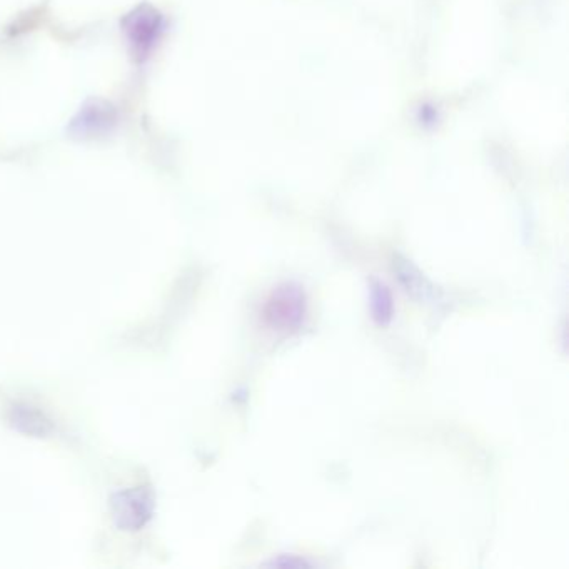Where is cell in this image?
I'll use <instances>...</instances> for the list:
<instances>
[{
    "label": "cell",
    "mask_w": 569,
    "mask_h": 569,
    "mask_svg": "<svg viewBox=\"0 0 569 569\" xmlns=\"http://www.w3.org/2000/svg\"><path fill=\"white\" fill-rule=\"evenodd\" d=\"M308 316V298L294 282L279 284L262 306L261 318L267 328L277 333L298 331Z\"/></svg>",
    "instance_id": "1"
},
{
    "label": "cell",
    "mask_w": 569,
    "mask_h": 569,
    "mask_svg": "<svg viewBox=\"0 0 569 569\" xmlns=\"http://www.w3.org/2000/svg\"><path fill=\"white\" fill-rule=\"evenodd\" d=\"M122 26L137 56L146 57L161 36L162 17L154 7L141 6L124 19Z\"/></svg>",
    "instance_id": "2"
},
{
    "label": "cell",
    "mask_w": 569,
    "mask_h": 569,
    "mask_svg": "<svg viewBox=\"0 0 569 569\" xmlns=\"http://www.w3.org/2000/svg\"><path fill=\"white\" fill-rule=\"evenodd\" d=\"M371 311L374 321L381 326L393 319V298L389 289L381 282H374L371 288Z\"/></svg>",
    "instance_id": "3"
}]
</instances>
